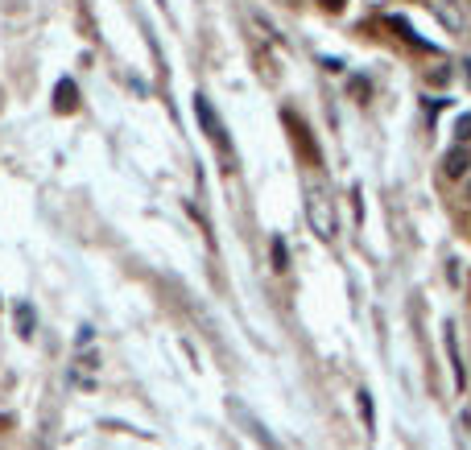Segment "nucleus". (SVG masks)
Masks as SVG:
<instances>
[{"label": "nucleus", "mask_w": 471, "mask_h": 450, "mask_svg": "<svg viewBox=\"0 0 471 450\" xmlns=\"http://www.w3.org/2000/svg\"><path fill=\"white\" fill-rule=\"evenodd\" d=\"M306 224L319 240H335L339 231V215H335V198H331L327 182L310 178L306 182Z\"/></svg>", "instance_id": "obj_1"}, {"label": "nucleus", "mask_w": 471, "mask_h": 450, "mask_svg": "<svg viewBox=\"0 0 471 450\" xmlns=\"http://www.w3.org/2000/svg\"><path fill=\"white\" fill-rule=\"evenodd\" d=\"M194 112H198V120H203V129H207V136H211V140L219 145V153H224V157L232 161V145H228V133H224V120H219V116L211 112V103H207L203 95H194Z\"/></svg>", "instance_id": "obj_2"}, {"label": "nucleus", "mask_w": 471, "mask_h": 450, "mask_svg": "<svg viewBox=\"0 0 471 450\" xmlns=\"http://www.w3.org/2000/svg\"><path fill=\"white\" fill-rule=\"evenodd\" d=\"M468 170H471V149L468 145H455V149L442 153V174H447V178H463Z\"/></svg>", "instance_id": "obj_3"}, {"label": "nucleus", "mask_w": 471, "mask_h": 450, "mask_svg": "<svg viewBox=\"0 0 471 450\" xmlns=\"http://www.w3.org/2000/svg\"><path fill=\"white\" fill-rule=\"evenodd\" d=\"M447 347H451V363H455V389H463L468 384V376H463V363H459V347H455V326L447 322Z\"/></svg>", "instance_id": "obj_4"}, {"label": "nucleus", "mask_w": 471, "mask_h": 450, "mask_svg": "<svg viewBox=\"0 0 471 450\" xmlns=\"http://www.w3.org/2000/svg\"><path fill=\"white\" fill-rule=\"evenodd\" d=\"M269 252H273V269H277V273H285V269H289V248H285V240H282V235H273Z\"/></svg>", "instance_id": "obj_5"}, {"label": "nucleus", "mask_w": 471, "mask_h": 450, "mask_svg": "<svg viewBox=\"0 0 471 450\" xmlns=\"http://www.w3.org/2000/svg\"><path fill=\"white\" fill-rule=\"evenodd\" d=\"M58 108H62V112L75 108V87H71V83H58Z\"/></svg>", "instance_id": "obj_6"}, {"label": "nucleus", "mask_w": 471, "mask_h": 450, "mask_svg": "<svg viewBox=\"0 0 471 450\" xmlns=\"http://www.w3.org/2000/svg\"><path fill=\"white\" fill-rule=\"evenodd\" d=\"M17 326H21V335H34V310L29 306H17Z\"/></svg>", "instance_id": "obj_7"}, {"label": "nucleus", "mask_w": 471, "mask_h": 450, "mask_svg": "<svg viewBox=\"0 0 471 450\" xmlns=\"http://www.w3.org/2000/svg\"><path fill=\"white\" fill-rule=\"evenodd\" d=\"M455 136H459V145H468V140H471V116H459V124H455Z\"/></svg>", "instance_id": "obj_8"}, {"label": "nucleus", "mask_w": 471, "mask_h": 450, "mask_svg": "<svg viewBox=\"0 0 471 450\" xmlns=\"http://www.w3.org/2000/svg\"><path fill=\"white\" fill-rule=\"evenodd\" d=\"M430 83H438V87H442V83H451V71H442V66H438V71H430Z\"/></svg>", "instance_id": "obj_9"}, {"label": "nucleus", "mask_w": 471, "mask_h": 450, "mask_svg": "<svg viewBox=\"0 0 471 450\" xmlns=\"http://www.w3.org/2000/svg\"><path fill=\"white\" fill-rule=\"evenodd\" d=\"M323 4H327V8H339V4H343V0H323Z\"/></svg>", "instance_id": "obj_10"}, {"label": "nucleus", "mask_w": 471, "mask_h": 450, "mask_svg": "<svg viewBox=\"0 0 471 450\" xmlns=\"http://www.w3.org/2000/svg\"><path fill=\"white\" fill-rule=\"evenodd\" d=\"M468 79H471V62H468Z\"/></svg>", "instance_id": "obj_11"}]
</instances>
